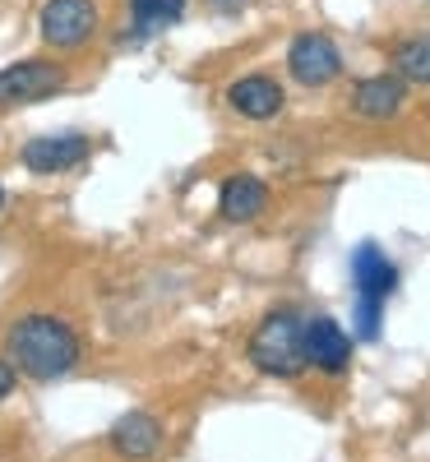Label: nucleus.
Masks as SVG:
<instances>
[{"label":"nucleus","mask_w":430,"mask_h":462,"mask_svg":"<svg viewBox=\"0 0 430 462\" xmlns=\"http://www.w3.org/2000/svg\"><path fill=\"white\" fill-rule=\"evenodd\" d=\"M5 352H10L19 374H28L37 383H51V379H65L74 365H79L84 346H79V333H74L65 319H56V315H23L5 333Z\"/></svg>","instance_id":"obj_1"},{"label":"nucleus","mask_w":430,"mask_h":462,"mask_svg":"<svg viewBox=\"0 0 430 462\" xmlns=\"http://www.w3.org/2000/svg\"><path fill=\"white\" fill-rule=\"evenodd\" d=\"M250 361L259 374L273 379H296L301 370H310L305 361V319L296 310H273L259 319V328L250 333Z\"/></svg>","instance_id":"obj_2"},{"label":"nucleus","mask_w":430,"mask_h":462,"mask_svg":"<svg viewBox=\"0 0 430 462\" xmlns=\"http://www.w3.org/2000/svg\"><path fill=\"white\" fill-rule=\"evenodd\" d=\"M37 28H42V42L56 51H74L93 42L98 32V5L93 0H47L42 14H37Z\"/></svg>","instance_id":"obj_3"},{"label":"nucleus","mask_w":430,"mask_h":462,"mask_svg":"<svg viewBox=\"0 0 430 462\" xmlns=\"http://www.w3.org/2000/svg\"><path fill=\"white\" fill-rule=\"evenodd\" d=\"M287 74L301 88H329L342 74V51L329 32H301L287 47Z\"/></svg>","instance_id":"obj_4"},{"label":"nucleus","mask_w":430,"mask_h":462,"mask_svg":"<svg viewBox=\"0 0 430 462\" xmlns=\"http://www.w3.org/2000/svg\"><path fill=\"white\" fill-rule=\"evenodd\" d=\"M65 88V69L51 60H19L0 69V106H28Z\"/></svg>","instance_id":"obj_5"},{"label":"nucleus","mask_w":430,"mask_h":462,"mask_svg":"<svg viewBox=\"0 0 430 462\" xmlns=\"http://www.w3.org/2000/svg\"><path fill=\"white\" fill-rule=\"evenodd\" d=\"M89 152H93L89 134H74V130L70 134H37V139L23 143V167L37 171V176H56V171L89 162Z\"/></svg>","instance_id":"obj_6"},{"label":"nucleus","mask_w":430,"mask_h":462,"mask_svg":"<svg viewBox=\"0 0 430 462\" xmlns=\"http://www.w3.org/2000/svg\"><path fill=\"white\" fill-rule=\"evenodd\" d=\"M305 361L324 370V374H342L351 365V337L338 319L329 315H315V319H305Z\"/></svg>","instance_id":"obj_7"},{"label":"nucleus","mask_w":430,"mask_h":462,"mask_svg":"<svg viewBox=\"0 0 430 462\" xmlns=\"http://www.w3.org/2000/svg\"><path fill=\"white\" fill-rule=\"evenodd\" d=\"M403 102H407V79H398V74H370V79H361L347 97V106L357 111L361 121H394L403 111Z\"/></svg>","instance_id":"obj_8"},{"label":"nucleus","mask_w":430,"mask_h":462,"mask_svg":"<svg viewBox=\"0 0 430 462\" xmlns=\"http://www.w3.org/2000/svg\"><path fill=\"white\" fill-rule=\"evenodd\" d=\"M351 287L366 300H388L398 291V268L375 241H361L357 254H351Z\"/></svg>","instance_id":"obj_9"},{"label":"nucleus","mask_w":430,"mask_h":462,"mask_svg":"<svg viewBox=\"0 0 430 462\" xmlns=\"http://www.w3.org/2000/svg\"><path fill=\"white\" fill-rule=\"evenodd\" d=\"M111 448L121 453L126 462H148L163 453V420L148 411H126L111 426Z\"/></svg>","instance_id":"obj_10"},{"label":"nucleus","mask_w":430,"mask_h":462,"mask_svg":"<svg viewBox=\"0 0 430 462\" xmlns=\"http://www.w3.org/2000/svg\"><path fill=\"white\" fill-rule=\"evenodd\" d=\"M283 84L268 79V74H246V79H237L227 88V106L246 116V121H273V116L283 111Z\"/></svg>","instance_id":"obj_11"},{"label":"nucleus","mask_w":430,"mask_h":462,"mask_svg":"<svg viewBox=\"0 0 430 462\" xmlns=\"http://www.w3.org/2000/svg\"><path fill=\"white\" fill-rule=\"evenodd\" d=\"M218 208H222L227 222H255V217L268 208V185H264L259 176H250V171L227 176L222 195H218Z\"/></svg>","instance_id":"obj_12"},{"label":"nucleus","mask_w":430,"mask_h":462,"mask_svg":"<svg viewBox=\"0 0 430 462\" xmlns=\"http://www.w3.org/2000/svg\"><path fill=\"white\" fill-rule=\"evenodd\" d=\"M181 14H185V0H130V23H135L139 37L172 28Z\"/></svg>","instance_id":"obj_13"},{"label":"nucleus","mask_w":430,"mask_h":462,"mask_svg":"<svg viewBox=\"0 0 430 462\" xmlns=\"http://www.w3.org/2000/svg\"><path fill=\"white\" fill-rule=\"evenodd\" d=\"M394 74L407 84L430 88V32L425 37H407V42L394 47Z\"/></svg>","instance_id":"obj_14"},{"label":"nucleus","mask_w":430,"mask_h":462,"mask_svg":"<svg viewBox=\"0 0 430 462\" xmlns=\"http://www.w3.org/2000/svg\"><path fill=\"white\" fill-rule=\"evenodd\" d=\"M351 319H357V342H375L379 324H384V300L357 296V300H351Z\"/></svg>","instance_id":"obj_15"},{"label":"nucleus","mask_w":430,"mask_h":462,"mask_svg":"<svg viewBox=\"0 0 430 462\" xmlns=\"http://www.w3.org/2000/svg\"><path fill=\"white\" fill-rule=\"evenodd\" d=\"M204 5H209L213 14H222V19H237V14L250 5V0H204Z\"/></svg>","instance_id":"obj_16"},{"label":"nucleus","mask_w":430,"mask_h":462,"mask_svg":"<svg viewBox=\"0 0 430 462\" xmlns=\"http://www.w3.org/2000/svg\"><path fill=\"white\" fill-rule=\"evenodd\" d=\"M14 379H19V370H14L10 361H0V402L14 393Z\"/></svg>","instance_id":"obj_17"},{"label":"nucleus","mask_w":430,"mask_h":462,"mask_svg":"<svg viewBox=\"0 0 430 462\" xmlns=\"http://www.w3.org/2000/svg\"><path fill=\"white\" fill-rule=\"evenodd\" d=\"M0 204H5V185H0Z\"/></svg>","instance_id":"obj_18"}]
</instances>
